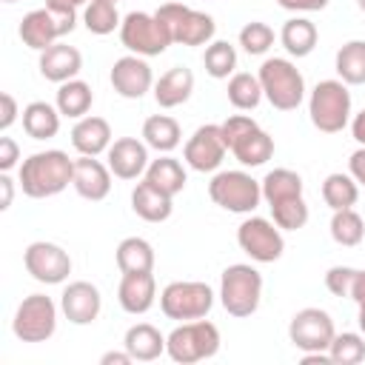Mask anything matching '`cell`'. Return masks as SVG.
Returning <instances> with one entry per match:
<instances>
[{"label":"cell","instance_id":"484cf974","mask_svg":"<svg viewBox=\"0 0 365 365\" xmlns=\"http://www.w3.org/2000/svg\"><path fill=\"white\" fill-rule=\"evenodd\" d=\"M123 348L134 356V362H154L160 354H165V336L151 322H137L125 331Z\"/></svg>","mask_w":365,"mask_h":365},{"label":"cell","instance_id":"836d02e7","mask_svg":"<svg viewBox=\"0 0 365 365\" xmlns=\"http://www.w3.org/2000/svg\"><path fill=\"white\" fill-rule=\"evenodd\" d=\"M228 103L237 108V111H254L259 103H262V86H259V77L257 74H248V71H234L228 77Z\"/></svg>","mask_w":365,"mask_h":365},{"label":"cell","instance_id":"60d3db41","mask_svg":"<svg viewBox=\"0 0 365 365\" xmlns=\"http://www.w3.org/2000/svg\"><path fill=\"white\" fill-rule=\"evenodd\" d=\"M328 354H331V362L336 365H356L365 359V339L362 334H354V331L334 334Z\"/></svg>","mask_w":365,"mask_h":365},{"label":"cell","instance_id":"ab89813d","mask_svg":"<svg viewBox=\"0 0 365 365\" xmlns=\"http://www.w3.org/2000/svg\"><path fill=\"white\" fill-rule=\"evenodd\" d=\"M268 208H271V220H274L282 231H299V228H305V222H308V217H311L308 202H305L302 194H299V197L279 200V202H274V205H268Z\"/></svg>","mask_w":365,"mask_h":365},{"label":"cell","instance_id":"74e56055","mask_svg":"<svg viewBox=\"0 0 365 365\" xmlns=\"http://www.w3.org/2000/svg\"><path fill=\"white\" fill-rule=\"evenodd\" d=\"M83 23H86V29H88L91 34L106 37V34H111L114 29H120L123 17H120L114 0H91L88 6H83Z\"/></svg>","mask_w":365,"mask_h":365},{"label":"cell","instance_id":"e575fe53","mask_svg":"<svg viewBox=\"0 0 365 365\" xmlns=\"http://www.w3.org/2000/svg\"><path fill=\"white\" fill-rule=\"evenodd\" d=\"M322 200L331 211H339V208H354L356 200H359V182L351 177V174H342V171H334L322 180Z\"/></svg>","mask_w":365,"mask_h":365},{"label":"cell","instance_id":"4fadbf2b","mask_svg":"<svg viewBox=\"0 0 365 365\" xmlns=\"http://www.w3.org/2000/svg\"><path fill=\"white\" fill-rule=\"evenodd\" d=\"M237 245L254 259V262H277L285 251L282 228L274 220L265 217H245L237 228Z\"/></svg>","mask_w":365,"mask_h":365},{"label":"cell","instance_id":"bcb514c9","mask_svg":"<svg viewBox=\"0 0 365 365\" xmlns=\"http://www.w3.org/2000/svg\"><path fill=\"white\" fill-rule=\"evenodd\" d=\"M348 174L365 188V145H359V148L348 157Z\"/></svg>","mask_w":365,"mask_h":365},{"label":"cell","instance_id":"9c48e42d","mask_svg":"<svg viewBox=\"0 0 365 365\" xmlns=\"http://www.w3.org/2000/svg\"><path fill=\"white\" fill-rule=\"evenodd\" d=\"M211 308H214V291H211V285L197 282V279L168 282L160 294V311L177 322L202 319V317H208Z\"/></svg>","mask_w":365,"mask_h":365},{"label":"cell","instance_id":"c3c4849f","mask_svg":"<svg viewBox=\"0 0 365 365\" xmlns=\"http://www.w3.org/2000/svg\"><path fill=\"white\" fill-rule=\"evenodd\" d=\"M0 188H3V200H0V211H6V208H11V200H14V182H11V177H9V171H3V174H0Z\"/></svg>","mask_w":365,"mask_h":365},{"label":"cell","instance_id":"11a10c76","mask_svg":"<svg viewBox=\"0 0 365 365\" xmlns=\"http://www.w3.org/2000/svg\"><path fill=\"white\" fill-rule=\"evenodd\" d=\"M356 6H359V11H365V0H356Z\"/></svg>","mask_w":365,"mask_h":365},{"label":"cell","instance_id":"f546056e","mask_svg":"<svg viewBox=\"0 0 365 365\" xmlns=\"http://www.w3.org/2000/svg\"><path fill=\"white\" fill-rule=\"evenodd\" d=\"M317 40H319V31L308 17H291L282 23L279 43L291 57H308L317 48Z\"/></svg>","mask_w":365,"mask_h":365},{"label":"cell","instance_id":"83f0119b","mask_svg":"<svg viewBox=\"0 0 365 365\" xmlns=\"http://www.w3.org/2000/svg\"><path fill=\"white\" fill-rule=\"evenodd\" d=\"M60 111L46 100H34L23 108V131L31 140H51L60 131Z\"/></svg>","mask_w":365,"mask_h":365},{"label":"cell","instance_id":"d6a6232c","mask_svg":"<svg viewBox=\"0 0 365 365\" xmlns=\"http://www.w3.org/2000/svg\"><path fill=\"white\" fill-rule=\"evenodd\" d=\"M336 77L345 86H365V40H348L334 57Z\"/></svg>","mask_w":365,"mask_h":365},{"label":"cell","instance_id":"b9f144b4","mask_svg":"<svg viewBox=\"0 0 365 365\" xmlns=\"http://www.w3.org/2000/svg\"><path fill=\"white\" fill-rule=\"evenodd\" d=\"M237 40H240V46H242L245 54L259 57V54H265L274 46V29L268 23H262V20H251V23H245L240 29V37Z\"/></svg>","mask_w":365,"mask_h":365},{"label":"cell","instance_id":"44dd1931","mask_svg":"<svg viewBox=\"0 0 365 365\" xmlns=\"http://www.w3.org/2000/svg\"><path fill=\"white\" fill-rule=\"evenodd\" d=\"M157 299V279L151 271H140V274H123L120 285H117V302L125 314L140 317L145 311H151Z\"/></svg>","mask_w":365,"mask_h":365},{"label":"cell","instance_id":"d590c367","mask_svg":"<svg viewBox=\"0 0 365 365\" xmlns=\"http://www.w3.org/2000/svg\"><path fill=\"white\" fill-rule=\"evenodd\" d=\"M259 185H262V200L268 205L302 194V177L297 171H291V168H274V171H268L259 180Z\"/></svg>","mask_w":365,"mask_h":365},{"label":"cell","instance_id":"ba28073f","mask_svg":"<svg viewBox=\"0 0 365 365\" xmlns=\"http://www.w3.org/2000/svg\"><path fill=\"white\" fill-rule=\"evenodd\" d=\"M208 197L231 214H254L262 202V185L248 171H217L208 182Z\"/></svg>","mask_w":365,"mask_h":365},{"label":"cell","instance_id":"681fc988","mask_svg":"<svg viewBox=\"0 0 365 365\" xmlns=\"http://www.w3.org/2000/svg\"><path fill=\"white\" fill-rule=\"evenodd\" d=\"M131 362H134V356L128 351H108L100 356V365H131Z\"/></svg>","mask_w":365,"mask_h":365},{"label":"cell","instance_id":"ffe728a7","mask_svg":"<svg viewBox=\"0 0 365 365\" xmlns=\"http://www.w3.org/2000/svg\"><path fill=\"white\" fill-rule=\"evenodd\" d=\"M111 168L108 163H100L97 157H86L80 154L74 160V177H71V185L74 191L88 200V202H100L111 194Z\"/></svg>","mask_w":365,"mask_h":365},{"label":"cell","instance_id":"30bf717a","mask_svg":"<svg viewBox=\"0 0 365 365\" xmlns=\"http://www.w3.org/2000/svg\"><path fill=\"white\" fill-rule=\"evenodd\" d=\"M11 331L20 342H46L57 331V305L46 294H29L14 311Z\"/></svg>","mask_w":365,"mask_h":365},{"label":"cell","instance_id":"3957f363","mask_svg":"<svg viewBox=\"0 0 365 365\" xmlns=\"http://www.w3.org/2000/svg\"><path fill=\"white\" fill-rule=\"evenodd\" d=\"M257 77H259L265 100L277 111H294L305 100V77H302V71L288 57H268V60H262Z\"/></svg>","mask_w":365,"mask_h":365},{"label":"cell","instance_id":"5b68a950","mask_svg":"<svg viewBox=\"0 0 365 365\" xmlns=\"http://www.w3.org/2000/svg\"><path fill=\"white\" fill-rule=\"evenodd\" d=\"M220 342H222L220 339V328L202 317V319L180 322L165 336V354L177 365H194V362H202V359L217 356Z\"/></svg>","mask_w":365,"mask_h":365},{"label":"cell","instance_id":"1f68e13d","mask_svg":"<svg viewBox=\"0 0 365 365\" xmlns=\"http://www.w3.org/2000/svg\"><path fill=\"white\" fill-rule=\"evenodd\" d=\"M117 268L120 274H140V271H154V248L143 237H125L117 245Z\"/></svg>","mask_w":365,"mask_h":365},{"label":"cell","instance_id":"7c38bea8","mask_svg":"<svg viewBox=\"0 0 365 365\" xmlns=\"http://www.w3.org/2000/svg\"><path fill=\"white\" fill-rule=\"evenodd\" d=\"M120 43L140 57H160L168 46L171 37L165 31V26L148 14V11H128L120 23Z\"/></svg>","mask_w":365,"mask_h":365},{"label":"cell","instance_id":"ac0fdd59","mask_svg":"<svg viewBox=\"0 0 365 365\" xmlns=\"http://www.w3.org/2000/svg\"><path fill=\"white\" fill-rule=\"evenodd\" d=\"M60 311L71 325H91L103 311V297L97 285L86 279H74L60 294Z\"/></svg>","mask_w":365,"mask_h":365},{"label":"cell","instance_id":"6da1fadb","mask_svg":"<svg viewBox=\"0 0 365 365\" xmlns=\"http://www.w3.org/2000/svg\"><path fill=\"white\" fill-rule=\"evenodd\" d=\"M74 177V160H68L66 151L48 148V151H34L20 163L17 182L26 197L31 200H46L71 185Z\"/></svg>","mask_w":365,"mask_h":365},{"label":"cell","instance_id":"f35d334b","mask_svg":"<svg viewBox=\"0 0 365 365\" xmlns=\"http://www.w3.org/2000/svg\"><path fill=\"white\" fill-rule=\"evenodd\" d=\"M202 66H205V74H211L214 80H228L237 68V48L228 40H211L205 46Z\"/></svg>","mask_w":365,"mask_h":365},{"label":"cell","instance_id":"52a82bcc","mask_svg":"<svg viewBox=\"0 0 365 365\" xmlns=\"http://www.w3.org/2000/svg\"><path fill=\"white\" fill-rule=\"evenodd\" d=\"M154 17L165 26L171 43H180V46H208L217 31V23L211 14L197 11L185 3H163L154 11Z\"/></svg>","mask_w":365,"mask_h":365},{"label":"cell","instance_id":"816d5d0a","mask_svg":"<svg viewBox=\"0 0 365 365\" xmlns=\"http://www.w3.org/2000/svg\"><path fill=\"white\" fill-rule=\"evenodd\" d=\"M88 3L91 0H46V6L54 11H77L80 6H88Z\"/></svg>","mask_w":365,"mask_h":365},{"label":"cell","instance_id":"7dc6e473","mask_svg":"<svg viewBox=\"0 0 365 365\" xmlns=\"http://www.w3.org/2000/svg\"><path fill=\"white\" fill-rule=\"evenodd\" d=\"M285 11H322L331 0H277Z\"/></svg>","mask_w":365,"mask_h":365},{"label":"cell","instance_id":"f1b7e54d","mask_svg":"<svg viewBox=\"0 0 365 365\" xmlns=\"http://www.w3.org/2000/svg\"><path fill=\"white\" fill-rule=\"evenodd\" d=\"M143 140H145L148 148H154L160 154H171L182 143V128L168 114H151L143 123Z\"/></svg>","mask_w":365,"mask_h":365},{"label":"cell","instance_id":"cb8c5ba5","mask_svg":"<svg viewBox=\"0 0 365 365\" xmlns=\"http://www.w3.org/2000/svg\"><path fill=\"white\" fill-rule=\"evenodd\" d=\"M191 91H194V71L185 68V66L168 68L154 83V100H157L160 108H177L182 103H188Z\"/></svg>","mask_w":365,"mask_h":365},{"label":"cell","instance_id":"f6af8a7d","mask_svg":"<svg viewBox=\"0 0 365 365\" xmlns=\"http://www.w3.org/2000/svg\"><path fill=\"white\" fill-rule=\"evenodd\" d=\"M20 160V145L11 137H0V171H11Z\"/></svg>","mask_w":365,"mask_h":365},{"label":"cell","instance_id":"e0dca14e","mask_svg":"<svg viewBox=\"0 0 365 365\" xmlns=\"http://www.w3.org/2000/svg\"><path fill=\"white\" fill-rule=\"evenodd\" d=\"M111 88L125 97V100H140L145 91H151L154 86V74H151V66L145 63V57L140 54H125L120 60H114L111 66Z\"/></svg>","mask_w":365,"mask_h":365},{"label":"cell","instance_id":"7402d4cb","mask_svg":"<svg viewBox=\"0 0 365 365\" xmlns=\"http://www.w3.org/2000/svg\"><path fill=\"white\" fill-rule=\"evenodd\" d=\"M37 68L40 74L48 80V83H66V80H74L83 68V54L68 46V43H54L48 46L46 51H40V60H37Z\"/></svg>","mask_w":365,"mask_h":365},{"label":"cell","instance_id":"9a60e30c","mask_svg":"<svg viewBox=\"0 0 365 365\" xmlns=\"http://www.w3.org/2000/svg\"><path fill=\"white\" fill-rule=\"evenodd\" d=\"M23 265L31 274V279L43 282V285H60L68 279L71 274V257L63 245L57 242H29V248L23 251Z\"/></svg>","mask_w":365,"mask_h":365},{"label":"cell","instance_id":"2e32d148","mask_svg":"<svg viewBox=\"0 0 365 365\" xmlns=\"http://www.w3.org/2000/svg\"><path fill=\"white\" fill-rule=\"evenodd\" d=\"M228 154V145H225V137H222V128L220 123H205L200 125L188 143L182 145V160L188 163V168L205 174V171H217L222 165Z\"/></svg>","mask_w":365,"mask_h":365},{"label":"cell","instance_id":"7bdbcfd3","mask_svg":"<svg viewBox=\"0 0 365 365\" xmlns=\"http://www.w3.org/2000/svg\"><path fill=\"white\" fill-rule=\"evenodd\" d=\"M356 271L359 268H351V265H334V268H328L325 271V288L334 297H348L351 299V288H354Z\"/></svg>","mask_w":365,"mask_h":365},{"label":"cell","instance_id":"4316f807","mask_svg":"<svg viewBox=\"0 0 365 365\" xmlns=\"http://www.w3.org/2000/svg\"><path fill=\"white\" fill-rule=\"evenodd\" d=\"M143 180H148V182H151L154 188H160L163 194L177 197V194L185 188V182H188V174H185V168H182V163H180L177 157L163 154L160 160H151V163H148Z\"/></svg>","mask_w":365,"mask_h":365},{"label":"cell","instance_id":"277c9868","mask_svg":"<svg viewBox=\"0 0 365 365\" xmlns=\"http://www.w3.org/2000/svg\"><path fill=\"white\" fill-rule=\"evenodd\" d=\"M262 299V274L248 262H234L220 277V302L228 317L245 319L257 314Z\"/></svg>","mask_w":365,"mask_h":365},{"label":"cell","instance_id":"d6986e66","mask_svg":"<svg viewBox=\"0 0 365 365\" xmlns=\"http://www.w3.org/2000/svg\"><path fill=\"white\" fill-rule=\"evenodd\" d=\"M106 160H108V168L117 180H140L151 163L145 140H137V137L114 140L106 151Z\"/></svg>","mask_w":365,"mask_h":365},{"label":"cell","instance_id":"8d00e7d4","mask_svg":"<svg viewBox=\"0 0 365 365\" xmlns=\"http://www.w3.org/2000/svg\"><path fill=\"white\" fill-rule=\"evenodd\" d=\"M331 240L342 248H356L365 240V220L354 208H339L331 217Z\"/></svg>","mask_w":365,"mask_h":365},{"label":"cell","instance_id":"5bb4252c","mask_svg":"<svg viewBox=\"0 0 365 365\" xmlns=\"http://www.w3.org/2000/svg\"><path fill=\"white\" fill-rule=\"evenodd\" d=\"M336 328L328 311L322 308H302L291 317L288 322V339L297 351L314 354V351H328Z\"/></svg>","mask_w":365,"mask_h":365},{"label":"cell","instance_id":"f5cc1de1","mask_svg":"<svg viewBox=\"0 0 365 365\" xmlns=\"http://www.w3.org/2000/svg\"><path fill=\"white\" fill-rule=\"evenodd\" d=\"M351 299L359 305H365V271H356V279H354V288H351Z\"/></svg>","mask_w":365,"mask_h":365},{"label":"cell","instance_id":"8992f818","mask_svg":"<svg viewBox=\"0 0 365 365\" xmlns=\"http://www.w3.org/2000/svg\"><path fill=\"white\" fill-rule=\"evenodd\" d=\"M308 114L317 131L322 134H339L345 125H351V91L348 86L336 80H319L311 88L308 97Z\"/></svg>","mask_w":365,"mask_h":365},{"label":"cell","instance_id":"8fae6325","mask_svg":"<svg viewBox=\"0 0 365 365\" xmlns=\"http://www.w3.org/2000/svg\"><path fill=\"white\" fill-rule=\"evenodd\" d=\"M74 26H77V11H54L43 6L20 20V40L34 51H46L48 46L60 43V37L71 34Z\"/></svg>","mask_w":365,"mask_h":365},{"label":"cell","instance_id":"7a4b0ae2","mask_svg":"<svg viewBox=\"0 0 365 365\" xmlns=\"http://www.w3.org/2000/svg\"><path fill=\"white\" fill-rule=\"evenodd\" d=\"M228 151L237 157L240 165L257 168L265 165L274 157V137L259 128V123L248 114H231L225 123H220Z\"/></svg>","mask_w":365,"mask_h":365},{"label":"cell","instance_id":"603a6c76","mask_svg":"<svg viewBox=\"0 0 365 365\" xmlns=\"http://www.w3.org/2000/svg\"><path fill=\"white\" fill-rule=\"evenodd\" d=\"M114 143L111 137V125L106 117H94V114H86L74 123L71 128V145L77 154H86V157H100L108 151V145Z\"/></svg>","mask_w":365,"mask_h":365},{"label":"cell","instance_id":"db71d44e","mask_svg":"<svg viewBox=\"0 0 365 365\" xmlns=\"http://www.w3.org/2000/svg\"><path fill=\"white\" fill-rule=\"evenodd\" d=\"M356 322H359V331L365 334V305H359V314H356Z\"/></svg>","mask_w":365,"mask_h":365},{"label":"cell","instance_id":"ee69618b","mask_svg":"<svg viewBox=\"0 0 365 365\" xmlns=\"http://www.w3.org/2000/svg\"><path fill=\"white\" fill-rule=\"evenodd\" d=\"M17 100L9 94V91H3L0 94V131L6 134L11 125H14V120H17Z\"/></svg>","mask_w":365,"mask_h":365},{"label":"cell","instance_id":"f907efd6","mask_svg":"<svg viewBox=\"0 0 365 365\" xmlns=\"http://www.w3.org/2000/svg\"><path fill=\"white\" fill-rule=\"evenodd\" d=\"M351 137H354L359 145H365V108L351 117Z\"/></svg>","mask_w":365,"mask_h":365},{"label":"cell","instance_id":"6f0895ef","mask_svg":"<svg viewBox=\"0 0 365 365\" xmlns=\"http://www.w3.org/2000/svg\"><path fill=\"white\" fill-rule=\"evenodd\" d=\"M114 3H117V0H114Z\"/></svg>","mask_w":365,"mask_h":365},{"label":"cell","instance_id":"9f6ffc18","mask_svg":"<svg viewBox=\"0 0 365 365\" xmlns=\"http://www.w3.org/2000/svg\"><path fill=\"white\" fill-rule=\"evenodd\" d=\"M3 3H14V0H3Z\"/></svg>","mask_w":365,"mask_h":365},{"label":"cell","instance_id":"d4e9b609","mask_svg":"<svg viewBox=\"0 0 365 365\" xmlns=\"http://www.w3.org/2000/svg\"><path fill=\"white\" fill-rule=\"evenodd\" d=\"M131 211L145 222H165L174 211V197L163 194L148 180H143L131 191Z\"/></svg>","mask_w":365,"mask_h":365},{"label":"cell","instance_id":"4dcf8cb0","mask_svg":"<svg viewBox=\"0 0 365 365\" xmlns=\"http://www.w3.org/2000/svg\"><path fill=\"white\" fill-rule=\"evenodd\" d=\"M91 103H94V91H91V86H88L86 80H77V77L60 83L57 97H54L57 111H60L63 117H71V120L86 117L88 108H91Z\"/></svg>","mask_w":365,"mask_h":365}]
</instances>
